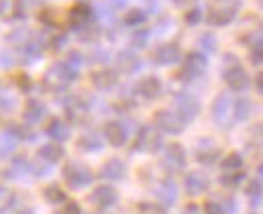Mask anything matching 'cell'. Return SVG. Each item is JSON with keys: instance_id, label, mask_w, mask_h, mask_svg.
I'll list each match as a JSON object with an SVG mask.
<instances>
[{"instance_id": "6da1fadb", "label": "cell", "mask_w": 263, "mask_h": 214, "mask_svg": "<svg viewBox=\"0 0 263 214\" xmlns=\"http://www.w3.org/2000/svg\"><path fill=\"white\" fill-rule=\"evenodd\" d=\"M79 69H75L69 61H57L53 63L43 77V87L49 93L65 91L67 87L77 79Z\"/></svg>"}, {"instance_id": "7a4b0ae2", "label": "cell", "mask_w": 263, "mask_h": 214, "mask_svg": "<svg viewBox=\"0 0 263 214\" xmlns=\"http://www.w3.org/2000/svg\"><path fill=\"white\" fill-rule=\"evenodd\" d=\"M63 180L73 190H83L93 182V172L83 162H67L63 168Z\"/></svg>"}, {"instance_id": "3957f363", "label": "cell", "mask_w": 263, "mask_h": 214, "mask_svg": "<svg viewBox=\"0 0 263 214\" xmlns=\"http://www.w3.org/2000/svg\"><path fill=\"white\" fill-rule=\"evenodd\" d=\"M162 148V135H160V129L156 125H144L140 127V131L136 133V140H134V150L136 152H146L152 153L156 150Z\"/></svg>"}, {"instance_id": "277c9868", "label": "cell", "mask_w": 263, "mask_h": 214, "mask_svg": "<svg viewBox=\"0 0 263 214\" xmlns=\"http://www.w3.org/2000/svg\"><path fill=\"white\" fill-rule=\"evenodd\" d=\"M154 125L164 131V133H170V135H178L184 131L186 127V122L184 118L176 111V109H158L154 113Z\"/></svg>"}, {"instance_id": "5b68a950", "label": "cell", "mask_w": 263, "mask_h": 214, "mask_svg": "<svg viewBox=\"0 0 263 214\" xmlns=\"http://www.w3.org/2000/svg\"><path fill=\"white\" fill-rule=\"evenodd\" d=\"M206 67H209L206 55H202L198 51H193V53H189L182 59V67H180V73L178 75H180L182 81H195V79L204 75Z\"/></svg>"}, {"instance_id": "8992f818", "label": "cell", "mask_w": 263, "mask_h": 214, "mask_svg": "<svg viewBox=\"0 0 263 214\" xmlns=\"http://www.w3.org/2000/svg\"><path fill=\"white\" fill-rule=\"evenodd\" d=\"M162 166L168 172H180L186 166V152L178 142H170L162 153Z\"/></svg>"}, {"instance_id": "52a82bcc", "label": "cell", "mask_w": 263, "mask_h": 214, "mask_svg": "<svg viewBox=\"0 0 263 214\" xmlns=\"http://www.w3.org/2000/svg\"><path fill=\"white\" fill-rule=\"evenodd\" d=\"M223 81H225V85L229 87L231 91H243V89H247V85H249V75H247L245 67H241L239 63L235 61L225 67V71H223Z\"/></svg>"}, {"instance_id": "ba28073f", "label": "cell", "mask_w": 263, "mask_h": 214, "mask_svg": "<svg viewBox=\"0 0 263 214\" xmlns=\"http://www.w3.org/2000/svg\"><path fill=\"white\" fill-rule=\"evenodd\" d=\"M174 109L184 118V122L189 123L198 115V111H200V103H198V99L193 95V93L180 91L174 95Z\"/></svg>"}, {"instance_id": "9c48e42d", "label": "cell", "mask_w": 263, "mask_h": 214, "mask_svg": "<svg viewBox=\"0 0 263 214\" xmlns=\"http://www.w3.org/2000/svg\"><path fill=\"white\" fill-rule=\"evenodd\" d=\"M89 202L99 208V210H105V208H111L116 202H118V190L109 184H99L91 190L89 194Z\"/></svg>"}, {"instance_id": "30bf717a", "label": "cell", "mask_w": 263, "mask_h": 214, "mask_svg": "<svg viewBox=\"0 0 263 214\" xmlns=\"http://www.w3.org/2000/svg\"><path fill=\"white\" fill-rule=\"evenodd\" d=\"M89 115V103L81 97H71L65 101V118L69 123H75V125H81L85 123Z\"/></svg>"}, {"instance_id": "8fae6325", "label": "cell", "mask_w": 263, "mask_h": 214, "mask_svg": "<svg viewBox=\"0 0 263 214\" xmlns=\"http://www.w3.org/2000/svg\"><path fill=\"white\" fill-rule=\"evenodd\" d=\"M93 18V8L87 2H77L71 10H69V25L73 31H83L85 27H89Z\"/></svg>"}, {"instance_id": "7c38bea8", "label": "cell", "mask_w": 263, "mask_h": 214, "mask_svg": "<svg viewBox=\"0 0 263 214\" xmlns=\"http://www.w3.org/2000/svg\"><path fill=\"white\" fill-rule=\"evenodd\" d=\"M103 138L107 140L109 146L122 148V146L128 144V129H126V125L122 122L114 120V122L105 123V127H103Z\"/></svg>"}, {"instance_id": "4fadbf2b", "label": "cell", "mask_w": 263, "mask_h": 214, "mask_svg": "<svg viewBox=\"0 0 263 214\" xmlns=\"http://www.w3.org/2000/svg\"><path fill=\"white\" fill-rule=\"evenodd\" d=\"M182 59V51L176 43H164L152 53V61L156 65H174Z\"/></svg>"}, {"instance_id": "5bb4252c", "label": "cell", "mask_w": 263, "mask_h": 214, "mask_svg": "<svg viewBox=\"0 0 263 214\" xmlns=\"http://www.w3.org/2000/svg\"><path fill=\"white\" fill-rule=\"evenodd\" d=\"M91 85L98 91H111L118 85V73L111 69H98L91 73Z\"/></svg>"}, {"instance_id": "9a60e30c", "label": "cell", "mask_w": 263, "mask_h": 214, "mask_svg": "<svg viewBox=\"0 0 263 214\" xmlns=\"http://www.w3.org/2000/svg\"><path fill=\"white\" fill-rule=\"evenodd\" d=\"M99 176H101L103 180H111V182L122 180V178L126 176V164H124L120 158H109L107 162L101 164Z\"/></svg>"}, {"instance_id": "2e32d148", "label": "cell", "mask_w": 263, "mask_h": 214, "mask_svg": "<svg viewBox=\"0 0 263 214\" xmlns=\"http://www.w3.org/2000/svg\"><path fill=\"white\" fill-rule=\"evenodd\" d=\"M211 115H213V120L219 125H225V123L229 122V115H233V103H231V99L227 95H219L213 101Z\"/></svg>"}, {"instance_id": "e0dca14e", "label": "cell", "mask_w": 263, "mask_h": 214, "mask_svg": "<svg viewBox=\"0 0 263 214\" xmlns=\"http://www.w3.org/2000/svg\"><path fill=\"white\" fill-rule=\"evenodd\" d=\"M184 190L186 194L191 196H198V194H204L209 190V178L202 174V172H189L184 176Z\"/></svg>"}, {"instance_id": "ac0fdd59", "label": "cell", "mask_w": 263, "mask_h": 214, "mask_svg": "<svg viewBox=\"0 0 263 214\" xmlns=\"http://www.w3.org/2000/svg\"><path fill=\"white\" fill-rule=\"evenodd\" d=\"M45 133L53 140V142H59V144H63L67 142L69 138H71V127H69V123L63 122V120H59V118H53L51 122L47 123V127H45Z\"/></svg>"}, {"instance_id": "d6986e66", "label": "cell", "mask_w": 263, "mask_h": 214, "mask_svg": "<svg viewBox=\"0 0 263 214\" xmlns=\"http://www.w3.org/2000/svg\"><path fill=\"white\" fill-rule=\"evenodd\" d=\"M138 93H140L144 99L152 101V99L160 97V93H162V81H160L156 75H148V77H144V79L138 83Z\"/></svg>"}, {"instance_id": "ffe728a7", "label": "cell", "mask_w": 263, "mask_h": 214, "mask_svg": "<svg viewBox=\"0 0 263 214\" xmlns=\"http://www.w3.org/2000/svg\"><path fill=\"white\" fill-rule=\"evenodd\" d=\"M235 21V6L229 8H211L206 14V23L211 27H227Z\"/></svg>"}, {"instance_id": "44dd1931", "label": "cell", "mask_w": 263, "mask_h": 214, "mask_svg": "<svg viewBox=\"0 0 263 214\" xmlns=\"http://www.w3.org/2000/svg\"><path fill=\"white\" fill-rule=\"evenodd\" d=\"M156 196H158V202L168 208L178 200V188L172 180H162L156 188Z\"/></svg>"}, {"instance_id": "7402d4cb", "label": "cell", "mask_w": 263, "mask_h": 214, "mask_svg": "<svg viewBox=\"0 0 263 214\" xmlns=\"http://www.w3.org/2000/svg\"><path fill=\"white\" fill-rule=\"evenodd\" d=\"M43 49H45L43 38H34L33 34H31V36L21 45V55L25 57L27 63H33L43 55Z\"/></svg>"}, {"instance_id": "603a6c76", "label": "cell", "mask_w": 263, "mask_h": 214, "mask_svg": "<svg viewBox=\"0 0 263 214\" xmlns=\"http://www.w3.org/2000/svg\"><path fill=\"white\" fill-rule=\"evenodd\" d=\"M29 172H33V164H31L25 155H16V158L10 162V166H8V170H6V176L12 178V180H21V178H25Z\"/></svg>"}, {"instance_id": "cb8c5ba5", "label": "cell", "mask_w": 263, "mask_h": 214, "mask_svg": "<svg viewBox=\"0 0 263 214\" xmlns=\"http://www.w3.org/2000/svg\"><path fill=\"white\" fill-rule=\"evenodd\" d=\"M63 155H65V150L59 142H51V144H45L39 148V160H43L47 164H57L63 160Z\"/></svg>"}, {"instance_id": "d4e9b609", "label": "cell", "mask_w": 263, "mask_h": 214, "mask_svg": "<svg viewBox=\"0 0 263 214\" xmlns=\"http://www.w3.org/2000/svg\"><path fill=\"white\" fill-rule=\"evenodd\" d=\"M23 115H25V122L29 123V125H34V123H39L47 115V107L39 99H29L27 105H25V113Z\"/></svg>"}, {"instance_id": "484cf974", "label": "cell", "mask_w": 263, "mask_h": 214, "mask_svg": "<svg viewBox=\"0 0 263 214\" xmlns=\"http://www.w3.org/2000/svg\"><path fill=\"white\" fill-rule=\"evenodd\" d=\"M118 69L122 71V73H126V75H132V73H136L138 69H140V59H138V55L134 53V51H122V53H118Z\"/></svg>"}, {"instance_id": "4316f807", "label": "cell", "mask_w": 263, "mask_h": 214, "mask_svg": "<svg viewBox=\"0 0 263 214\" xmlns=\"http://www.w3.org/2000/svg\"><path fill=\"white\" fill-rule=\"evenodd\" d=\"M77 148L83 150V152H98V150L103 148V138L99 135L98 131L81 133L79 140H77Z\"/></svg>"}, {"instance_id": "83f0119b", "label": "cell", "mask_w": 263, "mask_h": 214, "mask_svg": "<svg viewBox=\"0 0 263 214\" xmlns=\"http://www.w3.org/2000/svg\"><path fill=\"white\" fill-rule=\"evenodd\" d=\"M217 160H221V150H219L217 146H213L211 142H204V144H200V146H198L197 162L211 166V164H215Z\"/></svg>"}, {"instance_id": "f1b7e54d", "label": "cell", "mask_w": 263, "mask_h": 214, "mask_svg": "<svg viewBox=\"0 0 263 214\" xmlns=\"http://www.w3.org/2000/svg\"><path fill=\"white\" fill-rule=\"evenodd\" d=\"M122 21H124L126 27L138 29V27H142V25L146 23V12H144L142 8H128V10L124 12Z\"/></svg>"}, {"instance_id": "f546056e", "label": "cell", "mask_w": 263, "mask_h": 214, "mask_svg": "<svg viewBox=\"0 0 263 214\" xmlns=\"http://www.w3.org/2000/svg\"><path fill=\"white\" fill-rule=\"evenodd\" d=\"M43 196L49 204H63L67 200V194L63 192V188L59 184H49L45 190H43Z\"/></svg>"}, {"instance_id": "4dcf8cb0", "label": "cell", "mask_w": 263, "mask_h": 214, "mask_svg": "<svg viewBox=\"0 0 263 214\" xmlns=\"http://www.w3.org/2000/svg\"><path fill=\"white\" fill-rule=\"evenodd\" d=\"M249 115H251V103H249V99H245V97L237 99L233 103V115L231 118L235 122H245Z\"/></svg>"}, {"instance_id": "1f68e13d", "label": "cell", "mask_w": 263, "mask_h": 214, "mask_svg": "<svg viewBox=\"0 0 263 214\" xmlns=\"http://www.w3.org/2000/svg\"><path fill=\"white\" fill-rule=\"evenodd\" d=\"M16 144H18V140L8 129L2 131L0 133V158H8L10 153L16 150Z\"/></svg>"}, {"instance_id": "d6a6232c", "label": "cell", "mask_w": 263, "mask_h": 214, "mask_svg": "<svg viewBox=\"0 0 263 214\" xmlns=\"http://www.w3.org/2000/svg\"><path fill=\"white\" fill-rule=\"evenodd\" d=\"M221 184L225 186V188H229V190H233V188H239V184L245 180V172L243 170H233V172H223L221 174Z\"/></svg>"}, {"instance_id": "836d02e7", "label": "cell", "mask_w": 263, "mask_h": 214, "mask_svg": "<svg viewBox=\"0 0 263 214\" xmlns=\"http://www.w3.org/2000/svg\"><path fill=\"white\" fill-rule=\"evenodd\" d=\"M221 170L223 172H233V170H243V158L237 152L227 153L223 160H221Z\"/></svg>"}, {"instance_id": "e575fe53", "label": "cell", "mask_w": 263, "mask_h": 214, "mask_svg": "<svg viewBox=\"0 0 263 214\" xmlns=\"http://www.w3.org/2000/svg\"><path fill=\"white\" fill-rule=\"evenodd\" d=\"M136 214H166V206L160 202H152V200H142L136 206Z\"/></svg>"}, {"instance_id": "d590c367", "label": "cell", "mask_w": 263, "mask_h": 214, "mask_svg": "<svg viewBox=\"0 0 263 214\" xmlns=\"http://www.w3.org/2000/svg\"><path fill=\"white\" fill-rule=\"evenodd\" d=\"M8 131H10L16 140H27V142L33 140V131L29 129V123H27V125H25V123H23V125H21V123H12V125L8 127Z\"/></svg>"}, {"instance_id": "8d00e7d4", "label": "cell", "mask_w": 263, "mask_h": 214, "mask_svg": "<svg viewBox=\"0 0 263 214\" xmlns=\"http://www.w3.org/2000/svg\"><path fill=\"white\" fill-rule=\"evenodd\" d=\"M200 21H202V10H200L198 6H193V8L184 10V23H186L189 27H195Z\"/></svg>"}, {"instance_id": "74e56055", "label": "cell", "mask_w": 263, "mask_h": 214, "mask_svg": "<svg viewBox=\"0 0 263 214\" xmlns=\"http://www.w3.org/2000/svg\"><path fill=\"white\" fill-rule=\"evenodd\" d=\"M249 59L255 65H263V38H257L249 51Z\"/></svg>"}, {"instance_id": "f35d334b", "label": "cell", "mask_w": 263, "mask_h": 214, "mask_svg": "<svg viewBox=\"0 0 263 214\" xmlns=\"http://www.w3.org/2000/svg\"><path fill=\"white\" fill-rule=\"evenodd\" d=\"M202 214H229L225 210V206L221 204V202H217V200H206L204 204H202Z\"/></svg>"}, {"instance_id": "ab89813d", "label": "cell", "mask_w": 263, "mask_h": 214, "mask_svg": "<svg viewBox=\"0 0 263 214\" xmlns=\"http://www.w3.org/2000/svg\"><path fill=\"white\" fill-rule=\"evenodd\" d=\"M55 214H81V206L77 202H73V200H65Z\"/></svg>"}, {"instance_id": "60d3db41", "label": "cell", "mask_w": 263, "mask_h": 214, "mask_svg": "<svg viewBox=\"0 0 263 214\" xmlns=\"http://www.w3.org/2000/svg\"><path fill=\"white\" fill-rule=\"evenodd\" d=\"M29 0H16L14 2V18H27L29 14Z\"/></svg>"}, {"instance_id": "b9f144b4", "label": "cell", "mask_w": 263, "mask_h": 214, "mask_svg": "<svg viewBox=\"0 0 263 214\" xmlns=\"http://www.w3.org/2000/svg\"><path fill=\"white\" fill-rule=\"evenodd\" d=\"M247 196H253V198H257V196H261L263 194V184L261 180H251V182L247 184Z\"/></svg>"}, {"instance_id": "7bdbcfd3", "label": "cell", "mask_w": 263, "mask_h": 214, "mask_svg": "<svg viewBox=\"0 0 263 214\" xmlns=\"http://www.w3.org/2000/svg\"><path fill=\"white\" fill-rule=\"evenodd\" d=\"M45 25H49V27H55V23H57V14H55V8H45L43 12H41V16H39Z\"/></svg>"}, {"instance_id": "ee69618b", "label": "cell", "mask_w": 263, "mask_h": 214, "mask_svg": "<svg viewBox=\"0 0 263 214\" xmlns=\"http://www.w3.org/2000/svg\"><path fill=\"white\" fill-rule=\"evenodd\" d=\"M16 105V101L8 95H0V111H12Z\"/></svg>"}, {"instance_id": "f6af8a7d", "label": "cell", "mask_w": 263, "mask_h": 214, "mask_svg": "<svg viewBox=\"0 0 263 214\" xmlns=\"http://www.w3.org/2000/svg\"><path fill=\"white\" fill-rule=\"evenodd\" d=\"M146 41H148V31L136 32V34L132 36V45H134V47H146Z\"/></svg>"}, {"instance_id": "bcb514c9", "label": "cell", "mask_w": 263, "mask_h": 214, "mask_svg": "<svg viewBox=\"0 0 263 214\" xmlns=\"http://www.w3.org/2000/svg\"><path fill=\"white\" fill-rule=\"evenodd\" d=\"M200 45H202L206 51H215V49H217V45H215V36H213V34H202V36H200Z\"/></svg>"}, {"instance_id": "7dc6e473", "label": "cell", "mask_w": 263, "mask_h": 214, "mask_svg": "<svg viewBox=\"0 0 263 214\" xmlns=\"http://www.w3.org/2000/svg\"><path fill=\"white\" fill-rule=\"evenodd\" d=\"M67 61L71 63L75 69H79V65L83 63V59H81V53H77V51H71V53H69V57H67Z\"/></svg>"}, {"instance_id": "c3c4849f", "label": "cell", "mask_w": 263, "mask_h": 214, "mask_svg": "<svg viewBox=\"0 0 263 214\" xmlns=\"http://www.w3.org/2000/svg\"><path fill=\"white\" fill-rule=\"evenodd\" d=\"M195 2H197V0H172V4H174L176 8H184V10L193 8V6H195Z\"/></svg>"}, {"instance_id": "681fc988", "label": "cell", "mask_w": 263, "mask_h": 214, "mask_svg": "<svg viewBox=\"0 0 263 214\" xmlns=\"http://www.w3.org/2000/svg\"><path fill=\"white\" fill-rule=\"evenodd\" d=\"M253 85H255L257 93H261V95H263V71H259V73L255 75V79H253Z\"/></svg>"}, {"instance_id": "f907efd6", "label": "cell", "mask_w": 263, "mask_h": 214, "mask_svg": "<svg viewBox=\"0 0 263 214\" xmlns=\"http://www.w3.org/2000/svg\"><path fill=\"white\" fill-rule=\"evenodd\" d=\"M180 214H200V208H198L197 204H186Z\"/></svg>"}, {"instance_id": "816d5d0a", "label": "cell", "mask_w": 263, "mask_h": 214, "mask_svg": "<svg viewBox=\"0 0 263 214\" xmlns=\"http://www.w3.org/2000/svg\"><path fill=\"white\" fill-rule=\"evenodd\" d=\"M12 57H10V55H4V53H0V65H2V67H10V65H12Z\"/></svg>"}, {"instance_id": "f5cc1de1", "label": "cell", "mask_w": 263, "mask_h": 214, "mask_svg": "<svg viewBox=\"0 0 263 214\" xmlns=\"http://www.w3.org/2000/svg\"><path fill=\"white\" fill-rule=\"evenodd\" d=\"M18 83H21V85H25V87H29V85H31L29 77H21V79H18Z\"/></svg>"}, {"instance_id": "db71d44e", "label": "cell", "mask_w": 263, "mask_h": 214, "mask_svg": "<svg viewBox=\"0 0 263 214\" xmlns=\"http://www.w3.org/2000/svg\"><path fill=\"white\" fill-rule=\"evenodd\" d=\"M6 4H8V0H0V14L6 10Z\"/></svg>"}, {"instance_id": "11a10c76", "label": "cell", "mask_w": 263, "mask_h": 214, "mask_svg": "<svg viewBox=\"0 0 263 214\" xmlns=\"http://www.w3.org/2000/svg\"><path fill=\"white\" fill-rule=\"evenodd\" d=\"M257 172H259V176L263 178V160H261V164H259V168H257Z\"/></svg>"}, {"instance_id": "9f6ffc18", "label": "cell", "mask_w": 263, "mask_h": 214, "mask_svg": "<svg viewBox=\"0 0 263 214\" xmlns=\"http://www.w3.org/2000/svg\"><path fill=\"white\" fill-rule=\"evenodd\" d=\"M79 2H85V0H79Z\"/></svg>"}, {"instance_id": "6f0895ef", "label": "cell", "mask_w": 263, "mask_h": 214, "mask_svg": "<svg viewBox=\"0 0 263 214\" xmlns=\"http://www.w3.org/2000/svg\"><path fill=\"white\" fill-rule=\"evenodd\" d=\"M217 2H221V0H217Z\"/></svg>"}, {"instance_id": "680465c9", "label": "cell", "mask_w": 263, "mask_h": 214, "mask_svg": "<svg viewBox=\"0 0 263 214\" xmlns=\"http://www.w3.org/2000/svg\"><path fill=\"white\" fill-rule=\"evenodd\" d=\"M33 2H36V0H33Z\"/></svg>"}]
</instances>
